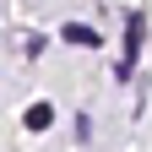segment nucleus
I'll return each instance as SVG.
<instances>
[{
    "instance_id": "f257e3e1",
    "label": "nucleus",
    "mask_w": 152,
    "mask_h": 152,
    "mask_svg": "<svg viewBox=\"0 0 152 152\" xmlns=\"http://www.w3.org/2000/svg\"><path fill=\"white\" fill-rule=\"evenodd\" d=\"M60 33H65V44H87V49H98V44H103L98 27H87V22H65Z\"/></svg>"
},
{
    "instance_id": "f03ea898",
    "label": "nucleus",
    "mask_w": 152,
    "mask_h": 152,
    "mask_svg": "<svg viewBox=\"0 0 152 152\" xmlns=\"http://www.w3.org/2000/svg\"><path fill=\"white\" fill-rule=\"evenodd\" d=\"M22 120H27V130H49V125H54V109H49V103H27Z\"/></svg>"
}]
</instances>
